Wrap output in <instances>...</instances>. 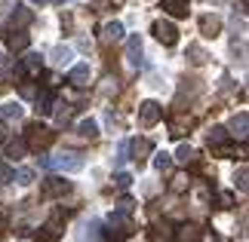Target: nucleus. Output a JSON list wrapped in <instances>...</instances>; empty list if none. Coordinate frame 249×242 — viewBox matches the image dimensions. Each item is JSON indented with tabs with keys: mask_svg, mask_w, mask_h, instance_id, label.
I'll return each instance as SVG.
<instances>
[{
	"mask_svg": "<svg viewBox=\"0 0 249 242\" xmlns=\"http://www.w3.org/2000/svg\"><path fill=\"white\" fill-rule=\"evenodd\" d=\"M53 138H55V132H50V129H46V126H40V123H31V126L25 129V144H28V147H34V150L50 147Z\"/></svg>",
	"mask_w": 249,
	"mask_h": 242,
	"instance_id": "nucleus-1",
	"label": "nucleus"
},
{
	"mask_svg": "<svg viewBox=\"0 0 249 242\" xmlns=\"http://www.w3.org/2000/svg\"><path fill=\"white\" fill-rule=\"evenodd\" d=\"M46 169H65V172H80L83 169V157L80 153H62V157H43Z\"/></svg>",
	"mask_w": 249,
	"mask_h": 242,
	"instance_id": "nucleus-2",
	"label": "nucleus"
},
{
	"mask_svg": "<svg viewBox=\"0 0 249 242\" xmlns=\"http://www.w3.org/2000/svg\"><path fill=\"white\" fill-rule=\"evenodd\" d=\"M108 227L111 230L105 233V236H108V242H123V239L132 233V224L126 221V215H120V211H114V215L108 218Z\"/></svg>",
	"mask_w": 249,
	"mask_h": 242,
	"instance_id": "nucleus-3",
	"label": "nucleus"
},
{
	"mask_svg": "<svg viewBox=\"0 0 249 242\" xmlns=\"http://www.w3.org/2000/svg\"><path fill=\"white\" fill-rule=\"evenodd\" d=\"M160 117H163V108H160L157 101H142L139 104V123L145 126V129H151L154 123H160Z\"/></svg>",
	"mask_w": 249,
	"mask_h": 242,
	"instance_id": "nucleus-4",
	"label": "nucleus"
},
{
	"mask_svg": "<svg viewBox=\"0 0 249 242\" xmlns=\"http://www.w3.org/2000/svg\"><path fill=\"white\" fill-rule=\"evenodd\" d=\"M154 34L163 46H176V40H178V31L172 22H154Z\"/></svg>",
	"mask_w": 249,
	"mask_h": 242,
	"instance_id": "nucleus-5",
	"label": "nucleus"
},
{
	"mask_svg": "<svg viewBox=\"0 0 249 242\" xmlns=\"http://www.w3.org/2000/svg\"><path fill=\"white\" fill-rule=\"evenodd\" d=\"M68 190H71V181H65V178H46L40 187L43 196H65Z\"/></svg>",
	"mask_w": 249,
	"mask_h": 242,
	"instance_id": "nucleus-6",
	"label": "nucleus"
},
{
	"mask_svg": "<svg viewBox=\"0 0 249 242\" xmlns=\"http://www.w3.org/2000/svg\"><path fill=\"white\" fill-rule=\"evenodd\" d=\"M31 18H34V13L28 6H13V13H9V25H13V28H25V25H31Z\"/></svg>",
	"mask_w": 249,
	"mask_h": 242,
	"instance_id": "nucleus-7",
	"label": "nucleus"
},
{
	"mask_svg": "<svg viewBox=\"0 0 249 242\" xmlns=\"http://www.w3.org/2000/svg\"><path fill=\"white\" fill-rule=\"evenodd\" d=\"M200 31H203V37H218V31H222V18L218 16H203L200 18Z\"/></svg>",
	"mask_w": 249,
	"mask_h": 242,
	"instance_id": "nucleus-8",
	"label": "nucleus"
},
{
	"mask_svg": "<svg viewBox=\"0 0 249 242\" xmlns=\"http://www.w3.org/2000/svg\"><path fill=\"white\" fill-rule=\"evenodd\" d=\"M68 83L71 86H86L89 83V65H74L71 74H68Z\"/></svg>",
	"mask_w": 249,
	"mask_h": 242,
	"instance_id": "nucleus-9",
	"label": "nucleus"
},
{
	"mask_svg": "<svg viewBox=\"0 0 249 242\" xmlns=\"http://www.w3.org/2000/svg\"><path fill=\"white\" fill-rule=\"evenodd\" d=\"M163 9L172 18H185L188 16V0H163Z\"/></svg>",
	"mask_w": 249,
	"mask_h": 242,
	"instance_id": "nucleus-10",
	"label": "nucleus"
},
{
	"mask_svg": "<svg viewBox=\"0 0 249 242\" xmlns=\"http://www.w3.org/2000/svg\"><path fill=\"white\" fill-rule=\"evenodd\" d=\"M53 104H55V89H46V92H40L37 95V113H53Z\"/></svg>",
	"mask_w": 249,
	"mask_h": 242,
	"instance_id": "nucleus-11",
	"label": "nucleus"
},
{
	"mask_svg": "<svg viewBox=\"0 0 249 242\" xmlns=\"http://www.w3.org/2000/svg\"><path fill=\"white\" fill-rule=\"evenodd\" d=\"M102 40H105V43H120V40H123V25H120V22H108V25H105Z\"/></svg>",
	"mask_w": 249,
	"mask_h": 242,
	"instance_id": "nucleus-12",
	"label": "nucleus"
},
{
	"mask_svg": "<svg viewBox=\"0 0 249 242\" xmlns=\"http://www.w3.org/2000/svg\"><path fill=\"white\" fill-rule=\"evenodd\" d=\"M126 59H129L132 67L142 62V40H139V37H129V43H126Z\"/></svg>",
	"mask_w": 249,
	"mask_h": 242,
	"instance_id": "nucleus-13",
	"label": "nucleus"
},
{
	"mask_svg": "<svg viewBox=\"0 0 249 242\" xmlns=\"http://www.w3.org/2000/svg\"><path fill=\"white\" fill-rule=\"evenodd\" d=\"M40 67H43L40 55H28V59L18 65V71H22V74H40Z\"/></svg>",
	"mask_w": 249,
	"mask_h": 242,
	"instance_id": "nucleus-14",
	"label": "nucleus"
},
{
	"mask_svg": "<svg viewBox=\"0 0 249 242\" xmlns=\"http://www.w3.org/2000/svg\"><path fill=\"white\" fill-rule=\"evenodd\" d=\"M126 147L136 153L132 160H142V157H145V153L151 150V141H148V138H136V141H126Z\"/></svg>",
	"mask_w": 249,
	"mask_h": 242,
	"instance_id": "nucleus-15",
	"label": "nucleus"
},
{
	"mask_svg": "<svg viewBox=\"0 0 249 242\" xmlns=\"http://www.w3.org/2000/svg\"><path fill=\"white\" fill-rule=\"evenodd\" d=\"M28 43H31V37H28V34H22V31H16L13 37H9V49H13V52H22V49H28Z\"/></svg>",
	"mask_w": 249,
	"mask_h": 242,
	"instance_id": "nucleus-16",
	"label": "nucleus"
},
{
	"mask_svg": "<svg viewBox=\"0 0 249 242\" xmlns=\"http://www.w3.org/2000/svg\"><path fill=\"white\" fill-rule=\"evenodd\" d=\"M25 150H28L25 138H18V141H9V147H6V157H9V160H22V157H25Z\"/></svg>",
	"mask_w": 249,
	"mask_h": 242,
	"instance_id": "nucleus-17",
	"label": "nucleus"
},
{
	"mask_svg": "<svg viewBox=\"0 0 249 242\" xmlns=\"http://www.w3.org/2000/svg\"><path fill=\"white\" fill-rule=\"evenodd\" d=\"M246 126H249V117H246V111L240 113V117H234V120H231V129H234V135H237L240 141L246 138Z\"/></svg>",
	"mask_w": 249,
	"mask_h": 242,
	"instance_id": "nucleus-18",
	"label": "nucleus"
},
{
	"mask_svg": "<svg viewBox=\"0 0 249 242\" xmlns=\"http://www.w3.org/2000/svg\"><path fill=\"white\" fill-rule=\"evenodd\" d=\"M188 59L194 65H206L209 62V52L203 49V46H188Z\"/></svg>",
	"mask_w": 249,
	"mask_h": 242,
	"instance_id": "nucleus-19",
	"label": "nucleus"
},
{
	"mask_svg": "<svg viewBox=\"0 0 249 242\" xmlns=\"http://www.w3.org/2000/svg\"><path fill=\"white\" fill-rule=\"evenodd\" d=\"M0 117H6V120H18V117H22V104H18V101H6L3 104V108H0Z\"/></svg>",
	"mask_w": 249,
	"mask_h": 242,
	"instance_id": "nucleus-20",
	"label": "nucleus"
},
{
	"mask_svg": "<svg viewBox=\"0 0 249 242\" xmlns=\"http://www.w3.org/2000/svg\"><path fill=\"white\" fill-rule=\"evenodd\" d=\"M13 178L22 184V187H28V184H34V169H28V166H22V169H16L13 172Z\"/></svg>",
	"mask_w": 249,
	"mask_h": 242,
	"instance_id": "nucleus-21",
	"label": "nucleus"
},
{
	"mask_svg": "<svg viewBox=\"0 0 249 242\" xmlns=\"http://www.w3.org/2000/svg\"><path fill=\"white\" fill-rule=\"evenodd\" d=\"M225 141H228V129L225 126H213L209 129V144L215 147V144H225Z\"/></svg>",
	"mask_w": 249,
	"mask_h": 242,
	"instance_id": "nucleus-22",
	"label": "nucleus"
},
{
	"mask_svg": "<svg viewBox=\"0 0 249 242\" xmlns=\"http://www.w3.org/2000/svg\"><path fill=\"white\" fill-rule=\"evenodd\" d=\"M77 132L83 135V138H95V135H99V123H95V120H83L77 126Z\"/></svg>",
	"mask_w": 249,
	"mask_h": 242,
	"instance_id": "nucleus-23",
	"label": "nucleus"
},
{
	"mask_svg": "<svg viewBox=\"0 0 249 242\" xmlns=\"http://www.w3.org/2000/svg\"><path fill=\"white\" fill-rule=\"evenodd\" d=\"M176 160H178V162H194V160H197V150L191 147V144H181V147L176 150Z\"/></svg>",
	"mask_w": 249,
	"mask_h": 242,
	"instance_id": "nucleus-24",
	"label": "nucleus"
},
{
	"mask_svg": "<svg viewBox=\"0 0 249 242\" xmlns=\"http://www.w3.org/2000/svg\"><path fill=\"white\" fill-rule=\"evenodd\" d=\"M197 236V230H194V224H181L178 230H176V242H191Z\"/></svg>",
	"mask_w": 249,
	"mask_h": 242,
	"instance_id": "nucleus-25",
	"label": "nucleus"
},
{
	"mask_svg": "<svg viewBox=\"0 0 249 242\" xmlns=\"http://www.w3.org/2000/svg\"><path fill=\"white\" fill-rule=\"evenodd\" d=\"M151 242H172V230L169 227H154L151 230Z\"/></svg>",
	"mask_w": 249,
	"mask_h": 242,
	"instance_id": "nucleus-26",
	"label": "nucleus"
},
{
	"mask_svg": "<svg viewBox=\"0 0 249 242\" xmlns=\"http://www.w3.org/2000/svg\"><path fill=\"white\" fill-rule=\"evenodd\" d=\"M172 166V157H169V153H157V157H154V169L157 172H166Z\"/></svg>",
	"mask_w": 249,
	"mask_h": 242,
	"instance_id": "nucleus-27",
	"label": "nucleus"
},
{
	"mask_svg": "<svg viewBox=\"0 0 249 242\" xmlns=\"http://www.w3.org/2000/svg\"><path fill=\"white\" fill-rule=\"evenodd\" d=\"M53 59H55V65H65V62L71 59V49H68V46H59V49L53 52Z\"/></svg>",
	"mask_w": 249,
	"mask_h": 242,
	"instance_id": "nucleus-28",
	"label": "nucleus"
},
{
	"mask_svg": "<svg viewBox=\"0 0 249 242\" xmlns=\"http://www.w3.org/2000/svg\"><path fill=\"white\" fill-rule=\"evenodd\" d=\"M132 206H136V202H132L129 196H123V199L117 202V211H120V215H132Z\"/></svg>",
	"mask_w": 249,
	"mask_h": 242,
	"instance_id": "nucleus-29",
	"label": "nucleus"
},
{
	"mask_svg": "<svg viewBox=\"0 0 249 242\" xmlns=\"http://www.w3.org/2000/svg\"><path fill=\"white\" fill-rule=\"evenodd\" d=\"M114 184H117V187H120V190H126V187H129V184H132V175H126V172H120V175H117V178H114Z\"/></svg>",
	"mask_w": 249,
	"mask_h": 242,
	"instance_id": "nucleus-30",
	"label": "nucleus"
},
{
	"mask_svg": "<svg viewBox=\"0 0 249 242\" xmlns=\"http://www.w3.org/2000/svg\"><path fill=\"white\" fill-rule=\"evenodd\" d=\"M237 187H240V190H246V169H240V172H237Z\"/></svg>",
	"mask_w": 249,
	"mask_h": 242,
	"instance_id": "nucleus-31",
	"label": "nucleus"
},
{
	"mask_svg": "<svg viewBox=\"0 0 249 242\" xmlns=\"http://www.w3.org/2000/svg\"><path fill=\"white\" fill-rule=\"evenodd\" d=\"M218 202H222V209H231L234 196H231V193H222V196H218Z\"/></svg>",
	"mask_w": 249,
	"mask_h": 242,
	"instance_id": "nucleus-32",
	"label": "nucleus"
},
{
	"mask_svg": "<svg viewBox=\"0 0 249 242\" xmlns=\"http://www.w3.org/2000/svg\"><path fill=\"white\" fill-rule=\"evenodd\" d=\"M22 95H25V98H34L37 89H34V86H28V83H22Z\"/></svg>",
	"mask_w": 249,
	"mask_h": 242,
	"instance_id": "nucleus-33",
	"label": "nucleus"
},
{
	"mask_svg": "<svg viewBox=\"0 0 249 242\" xmlns=\"http://www.w3.org/2000/svg\"><path fill=\"white\" fill-rule=\"evenodd\" d=\"M185 184H188V178H185V175H178L176 184H172V190H185Z\"/></svg>",
	"mask_w": 249,
	"mask_h": 242,
	"instance_id": "nucleus-34",
	"label": "nucleus"
},
{
	"mask_svg": "<svg viewBox=\"0 0 249 242\" xmlns=\"http://www.w3.org/2000/svg\"><path fill=\"white\" fill-rule=\"evenodd\" d=\"M0 141H6V126L0 123Z\"/></svg>",
	"mask_w": 249,
	"mask_h": 242,
	"instance_id": "nucleus-35",
	"label": "nucleus"
},
{
	"mask_svg": "<svg viewBox=\"0 0 249 242\" xmlns=\"http://www.w3.org/2000/svg\"><path fill=\"white\" fill-rule=\"evenodd\" d=\"M203 242H218V239H215V233H206V236H203Z\"/></svg>",
	"mask_w": 249,
	"mask_h": 242,
	"instance_id": "nucleus-36",
	"label": "nucleus"
},
{
	"mask_svg": "<svg viewBox=\"0 0 249 242\" xmlns=\"http://www.w3.org/2000/svg\"><path fill=\"white\" fill-rule=\"evenodd\" d=\"M6 227V221H3V215H0V230H3Z\"/></svg>",
	"mask_w": 249,
	"mask_h": 242,
	"instance_id": "nucleus-37",
	"label": "nucleus"
},
{
	"mask_svg": "<svg viewBox=\"0 0 249 242\" xmlns=\"http://www.w3.org/2000/svg\"><path fill=\"white\" fill-rule=\"evenodd\" d=\"M213 3H222V0H213Z\"/></svg>",
	"mask_w": 249,
	"mask_h": 242,
	"instance_id": "nucleus-38",
	"label": "nucleus"
}]
</instances>
